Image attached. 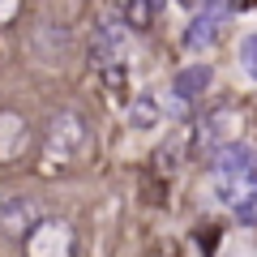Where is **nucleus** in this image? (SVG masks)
Masks as SVG:
<instances>
[{"label": "nucleus", "instance_id": "423d86ee", "mask_svg": "<svg viewBox=\"0 0 257 257\" xmlns=\"http://www.w3.org/2000/svg\"><path fill=\"white\" fill-rule=\"evenodd\" d=\"M210 77H214V69H210V64H197V60H193L189 69H180V73H176V82H172L176 103H193L206 86H210Z\"/></svg>", "mask_w": 257, "mask_h": 257}, {"label": "nucleus", "instance_id": "6e6552de", "mask_svg": "<svg viewBox=\"0 0 257 257\" xmlns=\"http://www.w3.org/2000/svg\"><path fill=\"white\" fill-rule=\"evenodd\" d=\"M227 124H236L231 111H214V116L202 124V133H197V146H202L206 155H214L219 146H227Z\"/></svg>", "mask_w": 257, "mask_h": 257}, {"label": "nucleus", "instance_id": "20e7f679", "mask_svg": "<svg viewBox=\"0 0 257 257\" xmlns=\"http://www.w3.org/2000/svg\"><path fill=\"white\" fill-rule=\"evenodd\" d=\"M26 120L18 116V111H0V163H13V159L26 155Z\"/></svg>", "mask_w": 257, "mask_h": 257}, {"label": "nucleus", "instance_id": "7ed1b4c3", "mask_svg": "<svg viewBox=\"0 0 257 257\" xmlns=\"http://www.w3.org/2000/svg\"><path fill=\"white\" fill-rule=\"evenodd\" d=\"M223 22H227V9H223V5H206V9H197V18H193L189 26H184V35H180L184 52H206V47L223 35Z\"/></svg>", "mask_w": 257, "mask_h": 257}, {"label": "nucleus", "instance_id": "1a4fd4ad", "mask_svg": "<svg viewBox=\"0 0 257 257\" xmlns=\"http://www.w3.org/2000/svg\"><path fill=\"white\" fill-rule=\"evenodd\" d=\"M155 120H159V103L150 99V94H142V99L128 107V124H133V128H150Z\"/></svg>", "mask_w": 257, "mask_h": 257}, {"label": "nucleus", "instance_id": "0eeeda50", "mask_svg": "<svg viewBox=\"0 0 257 257\" xmlns=\"http://www.w3.org/2000/svg\"><path fill=\"white\" fill-rule=\"evenodd\" d=\"M39 219H43L39 206L26 202V197H9V202H0V227L13 231V236H18V231H30Z\"/></svg>", "mask_w": 257, "mask_h": 257}, {"label": "nucleus", "instance_id": "f03ea898", "mask_svg": "<svg viewBox=\"0 0 257 257\" xmlns=\"http://www.w3.org/2000/svg\"><path fill=\"white\" fill-rule=\"evenodd\" d=\"M26 257H73V231L64 223L39 219L26 236Z\"/></svg>", "mask_w": 257, "mask_h": 257}, {"label": "nucleus", "instance_id": "9d476101", "mask_svg": "<svg viewBox=\"0 0 257 257\" xmlns=\"http://www.w3.org/2000/svg\"><path fill=\"white\" fill-rule=\"evenodd\" d=\"M236 56H240V73H244L248 82H257V35H244V39H240Z\"/></svg>", "mask_w": 257, "mask_h": 257}, {"label": "nucleus", "instance_id": "f257e3e1", "mask_svg": "<svg viewBox=\"0 0 257 257\" xmlns=\"http://www.w3.org/2000/svg\"><path fill=\"white\" fill-rule=\"evenodd\" d=\"M86 146H90V133H86V120L77 116V111H60V116H52V124H47V159H60V163H73V159L86 155Z\"/></svg>", "mask_w": 257, "mask_h": 257}, {"label": "nucleus", "instance_id": "39448f33", "mask_svg": "<svg viewBox=\"0 0 257 257\" xmlns=\"http://www.w3.org/2000/svg\"><path fill=\"white\" fill-rule=\"evenodd\" d=\"M124 56V26L120 22H99L94 26V60L107 69V64H120Z\"/></svg>", "mask_w": 257, "mask_h": 257}, {"label": "nucleus", "instance_id": "f8f14e48", "mask_svg": "<svg viewBox=\"0 0 257 257\" xmlns=\"http://www.w3.org/2000/svg\"><path fill=\"white\" fill-rule=\"evenodd\" d=\"M184 9H206V5H210V0H180Z\"/></svg>", "mask_w": 257, "mask_h": 257}, {"label": "nucleus", "instance_id": "9b49d317", "mask_svg": "<svg viewBox=\"0 0 257 257\" xmlns=\"http://www.w3.org/2000/svg\"><path fill=\"white\" fill-rule=\"evenodd\" d=\"M13 13H18V0H0V26H5Z\"/></svg>", "mask_w": 257, "mask_h": 257}]
</instances>
